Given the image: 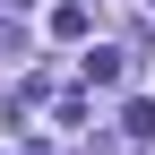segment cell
<instances>
[{
	"mask_svg": "<svg viewBox=\"0 0 155 155\" xmlns=\"http://www.w3.org/2000/svg\"><path fill=\"white\" fill-rule=\"evenodd\" d=\"M121 78H129V52H86V86H121Z\"/></svg>",
	"mask_w": 155,
	"mask_h": 155,
	"instance_id": "6da1fadb",
	"label": "cell"
},
{
	"mask_svg": "<svg viewBox=\"0 0 155 155\" xmlns=\"http://www.w3.org/2000/svg\"><path fill=\"white\" fill-rule=\"evenodd\" d=\"M52 35H61V43H78V35H86V9H78V0H61V9H52Z\"/></svg>",
	"mask_w": 155,
	"mask_h": 155,
	"instance_id": "7a4b0ae2",
	"label": "cell"
},
{
	"mask_svg": "<svg viewBox=\"0 0 155 155\" xmlns=\"http://www.w3.org/2000/svg\"><path fill=\"white\" fill-rule=\"evenodd\" d=\"M121 129H129V138H155V104H147V95H138V104L121 112Z\"/></svg>",
	"mask_w": 155,
	"mask_h": 155,
	"instance_id": "3957f363",
	"label": "cell"
},
{
	"mask_svg": "<svg viewBox=\"0 0 155 155\" xmlns=\"http://www.w3.org/2000/svg\"><path fill=\"white\" fill-rule=\"evenodd\" d=\"M147 9H155V0H147Z\"/></svg>",
	"mask_w": 155,
	"mask_h": 155,
	"instance_id": "277c9868",
	"label": "cell"
}]
</instances>
